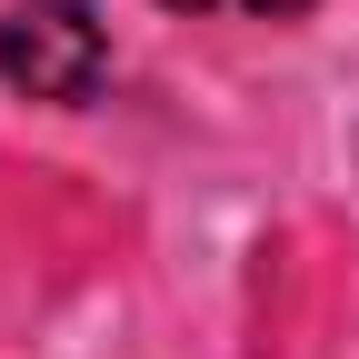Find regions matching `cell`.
<instances>
[{
    "mask_svg": "<svg viewBox=\"0 0 359 359\" xmlns=\"http://www.w3.org/2000/svg\"><path fill=\"white\" fill-rule=\"evenodd\" d=\"M0 80L20 90V100H90V90L110 80V30L80 11V0H20L11 20H0Z\"/></svg>",
    "mask_w": 359,
    "mask_h": 359,
    "instance_id": "cell-1",
    "label": "cell"
},
{
    "mask_svg": "<svg viewBox=\"0 0 359 359\" xmlns=\"http://www.w3.org/2000/svg\"><path fill=\"white\" fill-rule=\"evenodd\" d=\"M230 11H259V20H290V11H309V0H230Z\"/></svg>",
    "mask_w": 359,
    "mask_h": 359,
    "instance_id": "cell-2",
    "label": "cell"
},
{
    "mask_svg": "<svg viewBox=\"0 0 359 359\" xmlns=\"http://www.w3.org/2000/svg\"><path fill=\"white\" fill-rule=\"evenodd\" d=\"M170 11H219V0H170Z\"/></svg>",
    "mask_w": 359,
    "mask_h": 359,
    "instance_id": "cell-3",
    "label": "cell"
}]
</instances>
